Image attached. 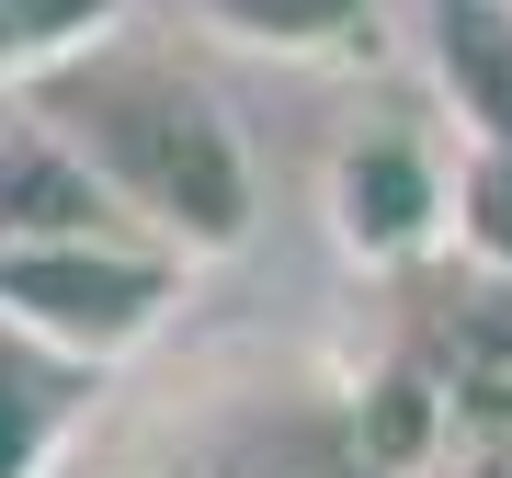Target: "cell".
Here are the masks:
<instances>
[{
	"label": "cell",
	"instance_id": "6da1fadb",
	"mask_svg": "<svg viewBox=\"0 0 512 478\" xmlns=\"http://www.w3.org/2000/svg\"><path fill=\"white\" fill-rule=\"evenodd\" d=\"M57 137L80 148V171L114 194V217L160 239L171 262H239L262 239V160L239 137L228 92L194 69L160 23H126L92 57H69L57 80L23 92Z\"/></svg>",
	"mask_w": 512,
	"mask_h": 478
},
{
	"label": "cell",
	"instance_id": "7a4b0ae2",
	"mask_svg": "<svg viewBox=\"0 0 512 478\" xmlns=\"http://www.w3.org/2000/svg\"><path fill=\"white\" fill-rule=\"evenodd\" d=\"M69 478H376L353 444L342 365L319 353H205V365L103 399Z\"/></svg>",
	"mask_w": 512,
	"mask_h": 478
},
{
	"label": "cell",
	"instance_id": "3957f363",
	"mask_svg": "<svg viewBox=\"0 0 512 478\" xmlns=\"http://www.w3.org/2000/svg\"><path fill=\"white\" fill-rule=\"evenodd\" d=\"M194 308V262H171L160 239L114 228V239H57V251H0V319L35 331L46 353L92 376L148 365Z\"/></svg>",
	"mask_w": 512,
	"mask_h": 478
},
{
	"label": "cell",
	"instance_id": "277c9868",
	"mask_svg": "<svg viewBox=\"0 0 512 478\" xmlns=\"http://www.w3.org/2000/svg\"><path fill=\"white\" fill-rule=\"evenodd\" d=\"M421 92L456 171V239L444 262L512 274V0H410Z\"/></svg>",
	"mask_w": 512,
	"mask_h": 478
},
{
	"label": "cell",
	"instance_id": "5b68a950",
	"mask_svg": "<svg viewBox=\"0 0 512 478\" xmlns=\"http://www.w3.org/2000/svg\"><path fill=\"white\" fill-rule=\"evenodd\" d=\"M319 217L353 274H433L456 239V171L433 114H353L319 160Z\"/></svg>",
	"mask_w": 512,
	"mask_h": 478
},
{
	"label": "cell",
	"instance_id": "8992f818",
	"mask_svg": "<svg viewBox=\"0 0 512 478\" xmlns=\"http://www.w3.org/2000/svg\"><path fill=\"white\" fill-rule=\"evenodd\" d=\"M399 353L433 376L456 456H512V274L433 262L399 308Z\"/></svg>",
	"mask_w": 512,
	"mask_h": 478
},
{
	"label": "cell",
	"instance_id": "52a82bcc",
	"mask_svg": "<svg viewBox=\"0 0 512 478\" xmlns=\"http://www.w3.org/2000/svg\"><path fill=\"white\" fill-rule=\"evenodd\" d=\"M114 194L80 171V148L23 92H0V251H57V239H114Z\"/></svg>",
	"mask_w": 512,
	"mask_h": 478
},
{
	"label": "cell",
	"instance_id": "ba28073f",
	"mask_svg": "<svg viewBox=\"0 0 512 478\" xmlns=\"http://www.w3.org/2000/svg\"><path fill=\"white\" fill-rule=\"evenodd\" d=\"M103 399H114V376L69 365V353H46L35 331L0 319V478H69Z\"/></svg>",
	"mask_w": 512,
	"mask_h": 478
},
{
	"label": "cell",
	"instance_id": "9c48e42d",
	"mask_svg": "<svg viewBox=\"0 0 512 478\" xmlns=\"http://www.w3.org/2000/svg\"><path fill=\"white\" fill-rule=\"evenodd\" d=\"M183 12H194V35H217L239 57H274V69H353L387 35L376 0H183Z\"/></svg>",
	"mask_w": 512,
	"mask_h": 478
},
{
	"label": "cell",
	"instance_id": "30bf717a",
	"mask_svg": "<svg viewBox=\"0 0 512 478\" xmlns=\"http://www.w3.org/2000/svg\"><path fill=\"white\" fill-rule=\"evenodd\" d=\"M137 0H0V92H35L103 35H126Z\"/></svg>",
	"mask_w": 512,
	"mask_h": 478
},
{
	"label": "cell",
	"instance_id": "8fae6325",
	"mask_svg": "<svg viewBox=\"0 0 512 478\" xmlns=\"http://www.w3.org/2000/svg\"><path fill=\"white\" fill-rule=\"evenodd\" d=\"M421 478H512V456H456V444H444V456L421 467Z\"/></svg>",
	"mask_w": 512,
	"mask_h": 478
}]
</instances>
